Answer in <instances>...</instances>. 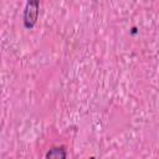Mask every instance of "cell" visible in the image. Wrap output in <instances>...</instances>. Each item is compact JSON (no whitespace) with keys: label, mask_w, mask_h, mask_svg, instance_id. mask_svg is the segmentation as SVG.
<instances>
[{"label":"cell","mask_w":159,"mask_h":159,"mask_svg":"<svg viewBox=\"0 0 159 159\" xmlns=\"http://www.w3.org/2000/svg\"><path fill=\"white\" fill-rule=\"evenodd\" d=\"M66 148L63 145L60 147H52L47 153L45 159H66Z\"/></svg>","instance_id":"2"},{"label":"cell","mask_w":159,"mask_h":159,"mask_svg":"<svg viewBox=\"0 0 159 159\" xmlns=\"http://www.w3.org/2000/svg\"><path fill=\"white\" fill-rule=\"evenodd\" d=\"M39 7H40V2L37 0H30L26 2L22 15V22L25 29L31 30L36 25L39 17Z\"/></svg>","instance_id":"1"},{"label":"cell","mask_w":159,"mask_h":159,"mask_svg":"<svg viewBox=\"0 0 159 159\" xmlns=\"http://www.w3.org/2000/svg\"><path fill=\"white\" fill-rule=\"evenodd\" d=\"M88 159H96V158H94V157H91V158H88Z\"/></svg>","instance_id":"3"}]
</instances>
